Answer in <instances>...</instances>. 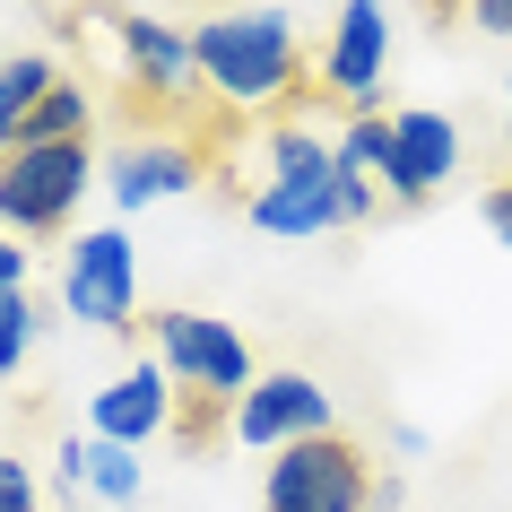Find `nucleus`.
<instances>
[{
    "instance_id": "obj_1",
    "label": "nucleus",
    "mask_w": 512,
    "mask_h": 512,
    "mask_svg": "<svg viewBox=\"0 0 512 512\" xmlns=\"http://www.w3.org/2000/svg\"><path fill=\"white\" fill-rule=\"evenodd\" d=\"M191 53L217 105H322L304 44L278 9H217L209 27H191Z\"/></svg>"
},
{
    "instance_id": "obj_2",
    "label": "nucleus",
    "mask_w": 512,
    "mask_h": 512,
    "mask_svg": "<svg viewBox=\"0 0 512 512\" xmlns=\"http://www.w3.org/2000/svg\"><path fill=\"white\" fill-rule=\"evenodd\" d=\"M87 183H96V148L61 139V148H9L0 157V226L18 243H53L70 235Z\"/></svg>"
},
{
    "instance_id": "obj_3",
    "label": "nucleus",
    "mask_w": 512,
    "mask_h": 512,
    "mask_svg": "<svg viewBox=\"0 0 512 512\" xmlns=\"http://www.w3.org/2000/svg\"><path fill=\"white\" fill-rule=\"evenodd\" d=\"M261 512H374V460L356 434H304L270 460Z\"/></svg>"
},
{
    "instance_id": "obj_4",
    "label": "nucleus",
    "mask_w": 512,
    "mask_h": 512,
    "mask_svg": "<svg viewBox=\"0 0 512 512\" xmlns=\"http://www.w3.org/2000/svg\"><path fill=\"white\" fill-rule=\"evenodd\" d=\"M139 330L157 339V365L174 374V391H209V400H243L252 391V348L235 339V322H217V313H139Z\"/></svg>"
},
{
    "instance_id": "obj_5",
    "label": "nucleus",
    "mask_w": 512,
    "mask_h": 512,
    "mask_svg": "<svg viewBox=\"0 0 512 512\" xmlns=\"http://www.w3.org/2000/svg\"><path fill=\"white\" fill-rule=\"evenodd\" d=\"M61 304H70L79 322L113 330V339H131V330H139V252H131V235H122V226H96V235L70 243Z\"/></svg>"
},
{
    "instance_id": "obj_6",
    "label": "nucleus",
    "mask_w": 512,
    "mask_h": 512,
    "mask_svg": "<svg viewBox=\"0 0 512 512\" xmlns=\"http://www.w3.org/2000/svg\"><path fill=\"white\" fill-rule=\"evenodd\" d=\"M382 61H391V9L382 0H348L322 61H313V96L348 105V113H382Z\"/></svg>"
},
{
    "instance_id": "obj_7",
    "label": "nucleus",
    "mask_w": 512,
    "mask_h": 512,
    "mask_svg": "<svg viewBox=\"0 0 512 512\" xmlns=\"http://www.w3.org/2000/svg\"><path fill=\"white\" fill-rule=\"evenodd\" d=\"M460 174V131L443 113H391V165H382V200L391 209H426L434 183H452Z\"/></svg>"
},
{
    "instance_id": "obj_8",
    "label": "nucleus",
    "mask_w": 512,
    "mask_h": 512,
    "mask_svg": "<svg viewBox=\"0 0 512 512\" xmlns=\"http://www.w3.org/2000/svg\"><path fill=\"white\" fill-rule=\"evenodd\" d=\"M304 434H330V391L313 374H261L235 400V443H261V452H287Z\"/></svg>"
},
{
    "instance_id": "obj_9",
    "label": "nucleus",
    "mask_w": 512,
    "mask_h": 512,
    "mask_svg": "<svg viewBox=\"0 0 512 512\" xmlns=\"http://www.w3.org/2000/svg\"><path fill=\"white\" fill-rule=\"evenodd\" d=\"M209 174V148L191 131H165V139H122L113 148V209H148V200H174Z\"/></svg>"
},
{
    "instance_id": "obj_10",
    "label": "nucleus",
    "mask_w": 512,
    "mask_h": 512,
    "mask_svg": "<svg viewBox=\"0 0 512 512\" xmlns=\"http://www.w3.org/2000/svg\"><path fill=\"white\" fill-rule=\"evenodd\" d=\"M165 391H174V374H165L157 356H139L131 374H113V391L87 400V434H105V443H131V452H139L157 426H174V400H165Z\"/></svg>"
},
{
    "instance_id": "obj_11",
    "label": "nucleus",
    "mask_w": 512,
    "mask_h": 512,
    "mask_svg": "<svg viewBox=\"0 0 512 512\" xmlns=\"http://www.w3.org/2000/svg\"><path fill=\"white\" fill-rule=\"evenodd\" d=\"M243 217H252L261 235H330V226H339V209H330V183H322V191L270 183V191H252V200H243Z\"/></svg>"
},
{
    "instance_id": "obj_12",
    "label": "nucleus",
    "mask_w": 512,
    "mask_h": 512,
    "mask_svg": "<svg viewBox=\"0 0 512 512\" xmlns=\"http://www.w3.org/2000/svg\"><path fill=\"white\" fill-rule=\"evenodd\" d=\"M270 174H278V183L322 191L330 174H339V139H322L313 122H278V131H270Z\"/></svg>"
},
{
    "instance_id": "obj_13",
    "label": "nucleus",
    "mask_w": 512,
    "mask_h": 512,
    "mask_svg": "<svg viewBox=\"0 0 512 512\" xmlns=\"http://www.w3.org/2000/svg\"><path fill=\"white\" fill-rule=\"evenodd\" d=\"M87 122H96L87 87H79V79H53L44 96H35V113L18 122V148H61V139H87Z\"/></svg>"
},
{
    "instance_id": "obj_14",
    "label": "nucleus",
    "mask_w": 512,
    "mask_h": 512,
    "mask_svg": "<svg viewBox=\"0 0 512 512\" xmlns=\"http://www.w3.org/2000/svg\"><path fill=\"white\" fill-rule=\"evenodd\" d=\"M53 79H61V70H53L44 53H18V61H0V157L18 148V122L35 113V96H44Z\"/></svg>"
},
{
    "instance_id": "obj_15",
    "label": "nucleus",
    "mask_w": 512,
    "mask_h": 512,
    "mask_svg": "<svg viewBox=\"0 0 512 512\" xmlns=\"http://www.w3.org/2000/svg\"><path fill=\"white\" fill-rule=\"evenodd\" d=\"M79 478L105 495V504H139V452L131 443H105V434H79Z\"/></svg>"
},
{
    "instance_id": "obj_16",
    "label": "nucleus",
    "mask_w": 512,
    "mask_h": 512,
    "mask_svg": "<svg viewBox=\"0 0 512 512\" xmlns=\"http://www.w3.org/2000/svg\"><path fill=\"white\" fill-rule=\"evenodd\" d=\"M339 165L382 183V165H391V113H356L348 131H339Z\"/></svg>"
},
{
    "instance_id": "obj_17",
    "label": "nucleus",
    "mask_w": 512,
    "mask_h": 512,
    "mask_svg": "<svg viewBox=\"0 0 512 512\" xmlns=\"http://www.w3.org/2000/svg\"><path fill=\"white\" fill-rule=\"evenodd\" d=\"M35 304H27V287H0V374H18L27 365V348H35Z\"/></svg>"
},
{
    "instance_id": "obj_18",
    "label": "nucleus",
    "mask_w": 512,
    "mask_h": 512,
    "mask_svg": "<svg viewBox=\"0 0 512 512\" xmlns=\"http://www.w3.org/2000/svg\"><path fill=\"white\" fill-rule=\"evenodd\" d=\"M330 209H339V226H365V217L382 209V183H374V174H348V165H339V174H330Z\"/></svg>"
},
{
    "instance_id": "obj_19",
    "label": "nucleus",
    "mask_w": 512,
    "mask_h": 512,
    "mask_svg": "<svg viewBox=\"0 0 512 512\" xmlns=\"http://www.w3.org/2000/svg\"><path fill=\"white\" fill-rule=\"evenodd\" d=\"M0 512H35V478H27V460H0Z\"/></svg>"
},
{
    "instance_id": "obj_20",
    "label": "nucleus",
    "mask_w": 512,
    "mask_h": 512,
    "mask_svg": "<svg viewBox=\"0 0 512 512\" xmlns=\"http://www.w3.org/2000/svg\"><path fill=\"white\" fill-rule=\"evenodd\" d=\"M460 18H469L478 35H512V0H469Z\"/></svg>"
},
{
    "instance_id": "obj_21",
    "label": "nucleus",
    "mask_w": 512,
    "mask_h": 512,
    "mask_svg": "<svg viewBox=\"0 0 512 512\" xmlns=\"http://www.w3.org/2000/svg\"><path fill=\"white\" fill-rule=\"evenodd\" d=\"M486 235L512 243V183H486Z\"/></svg>"
},
{
    "instance_id": "obj_22",
    "label": "nucleus",
    "mask_w": 512,
    "mask_h": 512,
    "mask_svg": "<svg viewBox=\"0 0 512 512\" xmlns=\"http://www.w3.org/2000/svg\"><path fill=\"white\" fill-rule=\"evenodd\" d=\"M0 287H27V243L0 226Z\"/></svg>"
},
{
    "instance_id": "obj_23",
    "label": "nucleus",
    "mask_w": 512,
    "mask_h": 512,
    "mask_svg": "<svg viewBox=\"0 0 512 512\" xmlns=\"http://www.w3.org/2000/svg\"><path fill=\"white\" fill-rule=\"evenodd\" d=\"M504 148H512V113H504Z\"/></svg>"
}]
</instances>
